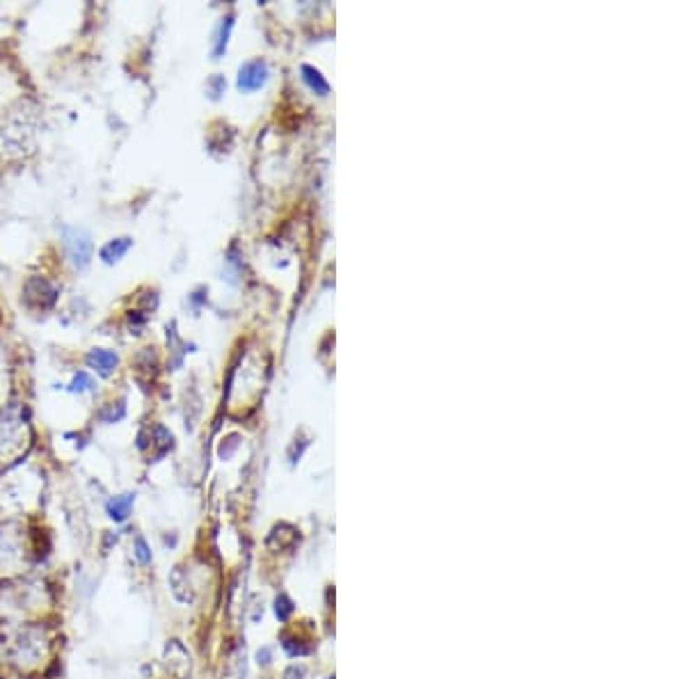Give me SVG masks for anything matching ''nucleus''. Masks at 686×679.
<instances>
[{"mask_svg": "<svg viewBox=\"0 0 686 679\" xmlns=\"http://www.w3.org/2000/svg\"><path fill=\"white\" fill-rule=\"evenodd\" d=\"M266 80V66L264 62H248L241 69V78H238V85L243 90H257L261 87Z\"/></svg>", "mask_w": 686, "mask_h": 679, "instance_id": "obj_2", "label": "nucleus"}, {"mask_svg": "<svg viewBox=\"0 0 686 679\" xmlns=\"http://www.w3.org/2000/svg\"><path fill=\"white\" fill-rule=\"evenodd\" d=\"M117 355L113 350H103V348H97V350H92L90 352V357H87V364L94 371H99L101 376H110L115 369H117Z\"/></svg>", "mask_w": 686, "mask_h": 679, "instance_id": "obj_3", "label": "nucleus"}, {"mask_svg": "<svg viewBox=\"0 0 686 679\" xmlns=\"http://www.w3.org/2000/svg\"><path fill=\"white\" fill-rule=\"evenodd\" d=\"M133 501H135L133 494H122V496L110 499V503H108V515H110V520H115V522H124L126 517L131 515Z\"/></svg>", "mask_w": 686, "mask_h": 679, "instance_id": "obj_4", "label": "nucleus"}, {"mask_svg": "<svg viewBox=\"0 0 686 679\" xmlns=\"http://www.w3.org/2000/svg\"><path fill=\"white\" fill-rule=\"evenodd\" d=\"M131 250V241L129 238H117V241H110L103 250H101V259L106 263H117L126 252Z\"/></svg>", "mask_w": 686, "mask_h": 679, "instance_id": "obj_5", "label": "nucleus"}, {"mask_svg": "<svg viewBox=\"0 0 686 679\" xmlns=\"http://www.w3.org/2000/svg\"><path fill=\"white\" fill-rule=\"evenodd\" d=\"M133 554H135V560H138L140 565H149L151 558H154V556H151L149 547H147V542L142 540V538H138V540L133 542Z\"/></svg>", "mask_w": 686, "mask_h": 679, "instance_id": "obj_6", "label": "nucleus"}, {"mask_svg": "<svg viewBox=\"0 0 686 679\" xmlns=\"http://www.w3.org/2000/svg\"><path fill=\"white\" fill-rule=\"evenodd\" d=\"M64 238V250L66 257L73 263L76 268H85L92 259V241L90 236L83 231V229H64L62 231Z\"/></svg>", "mask_w": 686, "mask_h": 679, "instance_id": "obj_1", "label": "nucleus"}]
</instances>
